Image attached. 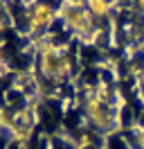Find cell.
Wrapping results in <instances>:
<instances>
[{
	"instance_id": "52a82bcc",
	"label": "cell",
	"mask_w": 144,
	"mask_h": 149,
	"mask_svg": "<svg viewBox=\"0 0 144 149\" xmlns=\"http://www.w3.org/2000/svg\"><path fill=\"white\" fill-rule=\"evenodd\" d=\"M88 0H59V5H72V7H86Z\"/></svg>"
},
{
	"instance_id": "5b68a950",
	"label": "cell",
	"mask_w": 144,
	"mask_h": 149,
	"mask_svg": "<svg viewBox=\"0 0 144 149\" xmlns=\"http://www.w3.org/2000/svg\"><path fill=\"white\" fill-rule=\"evenodd\" d=\"M119 0H88L86 7L88 11L95 16V20H101V18H110L113 14V7H117Z\"/></svg>"
},
{
	"instance_id": "8992f818",
	"label": "cell",
	"mask_w": 144,
	"mask_h": 149,
	"mask_svg": "<svg viewBox=\"0 0 144 149\" xmlns=\"http://www.w3.org/2000/svg\"><path fill=\"white\" fill-rule=\"evenodd\" d=\"M131 9H133L135 14H140V16L144 18V0H133V7H131Z\"/></svg>"
},
{
	"instance_id": "6da1fadb",
	"label": "cell",
	"mask_w": 144,
	"mask_h": 149,
	"mask_svg": "<svg viewBox=\"0 0 144 149\" xmlns=\"http://www.w3.org/2000/svg\"><path fill=\"white\" fill-rule=\"evenodd\" d=\"M83 113L88 124L101 136H113V131L119 129V106L113 102V91L106 84L95 86L88 93Z\"/></svg>"
},
{
	"instance_id": "7a4b0ae2",
	"label": "cell",
	"mask_w": 144,
	"mask_h": 149,
	"mask_svg": "<svg viewBox=\"0 0 144 149\" xmlns=\"http://www.w3.org/2000/svg\"><path fill=\"white\" fill-rule=\"evenodd\" d=\"M34 50H36V61H38V70L41 77L50 84H63L72 77L74 63L72 56L68 54V47L52 41L50 36L34 38Z\"/></svg>"
},
{
	"instance_id": "ba28073f",
	"label": "cell",
	"mask_w": 144,
	"mask_h": 149,
	"mask_svg": "<svg viewBox=\"0 0 144 149\" xmlns=\"http://www.w3.org/2000/svg\"><path fill=\"white\" fill-rule=\"evenodd\" d=\"M137 79H140V84L144 86V65L140 68V72H137Z\"/></svg>"
},
{
	"instance_id": "3957f363",
	"label": "cell",
	"mask_w": 144,
	"mask_h": 149,
	"mask_svg": "<svg viewBox=\"0 0 144 149\" xmlns=\"http://www.w3.org/2000/svg\"><path fill=\"white\" fill-rule=\"evenodd\" d=\"M36 124H38V111L36 104H27L18 111H2V129H7V133L14 140H29L34 133Z\"/></svg>"
},
{
	"instance_id": "277c9868",
	"label": "cell",
	"mask_w": 144,
	"mask_h": 149,
	"mask_svg": "<svg viewBox=\"0 0 144 149\" xmlns=\"http://www.w3.org/2000/svg\"><path fill=\"white\" fill-rule=\"evenodd\" d=\"M59 20V7L50 2H36L27 9V34L32 38L45 36Z\"/></svg>"
}]
</instances>
